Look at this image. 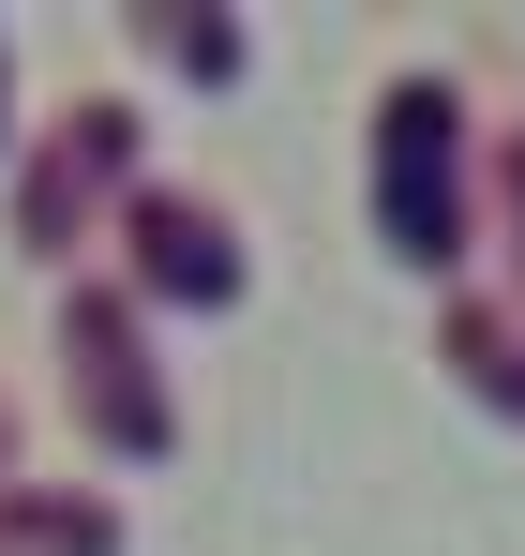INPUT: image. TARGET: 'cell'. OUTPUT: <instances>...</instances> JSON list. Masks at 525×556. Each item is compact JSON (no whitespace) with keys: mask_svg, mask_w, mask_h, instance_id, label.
<instances>
[{"mask_svg":"<svg viewBox=\"0 0 525 556\" xmlns=\"http://www.w3.org/2000/svg\"><path fill=\"white\" fill-rule=\"evenodd\" d=\"M136 241H151V286H195V301H226V286H241V256H226V226H210V211H195V195H136Z\"/></svg>","mask_w":525,"mask_h":556,"instance_id":"cell-3","label":"cell"},{"mask_svg":"<svg viewBox=\"0 0 525 556\" xmlns=\"http://www.w3.org/2000/svg\"><path fill=\"white\" fill-rule=\"evenodd\" d=\"M61 346H76V362H90V391H105V437H136V452H151V437H166V406H151V376H136V331H120V301H76V331H61Z\"/></svg>","mask_w":525,"mask_h":556,"instance_id":"cell-4","label":"cell"},{"mask_svg":"<svg viewBox=\"0 0 525 556\" xmlns=\"http://www.w3.org/2000/svg\"><path fill=\"white\" fill-rule=\"evenodd\" d=\"M436 121V91L390 105V241L406 256H450V136H421Z\"/></svg>","mask_w":525,"mask_h":556,"instance_id":"cell-2","label":"cell"},{"mask_svg":"<svg viewBox=\"0 0 525 556\" xmlns=\"http://www.w3.org/2000/svg\"><path fill=\"white\" fill-rule=\"evenodd\" d=\"M120 166H136V105H76V121L46 136V166H30V256H76Z\"/></svg>","mask_w":525,"mask_h":556,"instance_id":"cell-1","label":"cell"}]
</instances>
